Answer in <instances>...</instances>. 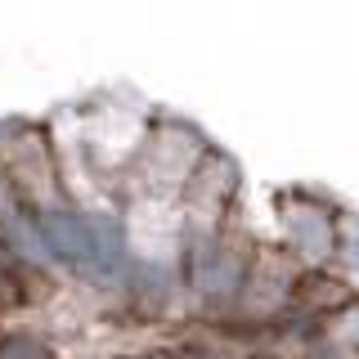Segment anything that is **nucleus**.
Wrapping results in <instances>:
<instances>
[{
	"instance_id": "obj_1",
	"label": "nucleus",
	"mask_w": 359,
	"mask_h": 359,
	"mask_svg": "<svg viewBox=\"0 0 359 359\" xmlns=\"http://www.w3.org/2000/svg\"><path fill=\"white\" fill-rule=\"evenodd\" d=\"M0 171H5V180L14 184L18 202L32 216L67 207L45 130H36V126H5L0 130Z\"/></svg>"
},
{
	"instance_id": "obj_6",
	"label": "nucleus",
	"mask_w": 359,
	"mask_h": 359,
	"mask_svg": "<svg viewBox=\"0 0 359 359\" xmlns=\"http://www.w3.org/2000/svg\"><path fill=\"white\" fill-rule=\"evenodd\" d=\"M22 278H27V269H22L14 256H9V247L0 243V301H18L22 297Z\"/></svg>"
},
{
	"instance_id": "obj_8",
	"label": "nucleus",
	"mask_w": 359,
	"mask_h": 359,
	"mask_svg": "<svg viewBox=\"0 0 359 359\" xmlns=\"http://www.w3.org/2000/svg\"><path fill=\"white\" fill-rule=\"evenodd\" d=\"M157 359H189V355H157Z\"/></svg>"
},
{
	"instance_id": "obj_5",
	"label": "nucleus",
	"mask_w": 359,
	"mask_h": 359,
	"mask_svg": "<svg viewBox=\"0 0 359 359\" xmlns=\"http://www.w3.org/2000/svg\"><path fill=\"white\" fill-rule=\"evenodd\" d=\"M283 229H287V243H292V261L297 265H310L319 269L328 256L337 252V220L323 202L314 198H283Z\"/></svg>"
},
{
	"instance_id": "obj_7",
	"label": "nucleus",
	"mask_w": 359,
	"mask_h": 359,
	"mask_svg": "<svg viewBox=\"0 0 359 359\" xmlns=\"http://www.w3.org/2000/svg\"><path fill=\"white\" fill-rule=\"evenodd\" d=\"M0 359H50V351L27 332H14V337H0Z\"/></svg>"
},
{
	"instance_id": "obj_2",
	"label": "nucleus",
	"mask_w": 359,
	"mask_h": 359,
	"mask_svg": "<svg viewBox=\"0 0 359 359\" xmlns=\"http://www.w3.org/2000/svg\"><path fill=\"white\" fill-rule=\"evenodd\" d=\"M202 153H207V144H202L198 130L180 126V121H162L157 130H149V140L135 153L140 189H149V194H184Z\"/></svg>"
},
{
	"instance_id": "obj_3",
	"label": "nucleus",
	"mask_w": 359,
	"mask_h": 359,
	"mask_svg": "<svg viewBox=\"0 0 359 359\" xmlns=\"http://www.w3.org/2000/svg\"><path fill=\"white\" fill-rule=\"evenodd\" d=\"M297 283H301V265L278 247H261L247 261V278L233 310L252 323H283L292 314V301H297Z\"/></svg>"
},
{
	"instance_id": "obj_4",
	"label": "nucleus",
	"mask_w": 359,
	"mask_h": 359,
	"mask_svg": "<svg viewBox=\"0 0 359 359\" xmlns=\"http://www.w3.org/2000/svg\"><path fill=\"white\" fill-rule=\"evenodd\" d=\"M233 194H238V166H233V157L207 149L198 171L189 175L184 194H180L184 211H189V233H220V224L233 207Z\"/></svg>"
}]
</instances>
